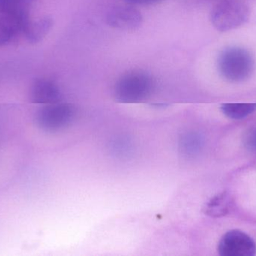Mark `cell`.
Here are the masks:
<instances>
[{"label":"cell","mask_w":256,"mask_h":256,"mask_svg":"<svg viewBox=\"0 0 256 256\" xmlns=\"http://www.w3.org/2000/svg\"><path fill=\"white\" fill-rule=\"evenodd\" d=\"M30 20V13L0 15V46L8 45L16 36L22 35Z\"/></svg>","instance_id":"52a82bcc"},{"label":"cell","mask_w":256,"mask_h":256,"mask_svg":"<svg viewBox=\"0 0 256 256\" xmlns=\"http://www.w3.org/2000/svg\"><path fill=\"white\" fill-rule=\"evenodd\" d=\"M221 111L228 118L242 120L256 111V103H226L221 105Z\"/></svg>","instance_id":"8fae6325"},{"label":"cell","mask_w":256,"mask_h":256,"mask_svg":"<svg viewBox=\"0 0 256 256\" xmlns=\"http://www.w3.org/2000/svg\"><path fill=\"white\" fill-rule=\"evenodd\" d=\"M245 147L252 153H256V127L248 130L244 138Z\"/></svg>","instance_id":"5bb4252c"},{"label":"cell","mask_w":256,"mask_h":256,"mask_svg":"<svg viewBox=\"0 0 256 256\" xmlns=\"http://www.w3.org/2000/svg\"><path fill=\"white\" fill-rule=\"evenodd\" d=\"M218 252L222 256H254L256 254V242L244 231L232 230L220 240Z\"/></svg>","instance_id":"5b68a950"},{"label":"cell","mask_w":256,"mask_h":256,"mask_svg":"<svg viewBox=\"0 0 256 256\" xmlns=\"http://www.w3.org/2000/svg\"><path fill=\"white\" fill-rule=\"evenodd\" d=\"M74 116V108L72 105L57 102L40 108L36 114V123L45 132H57L67 127Z\"/></svg>","instance_id":"277c9868"},{"label":"cell","mask_w":256,"mask_h":256,"mask_svg":"<svg viewBox=\"0 0 256 256\" xmlns=\"http://www.w3.org/2000/svg\"><path fill=\"white\" fill-rule=\"evenodd\" d=\"M255 66V59L252 54L240 47L226 48L218 59V72L230 82L246 81L254 73Z\"/></svg>","instance_id":"6da1fadb"},{"label":"cell","mask_w":256,"mask_h":256,"mask_svg":"<svg viewBox=\"0 0 256 256\" xmlns=\"http://www.w3.org/2000/svg\"><path fill=\"white\" fill-rule=\"evenodd\" d=\"M112 148H114L116 153L124 154V153L129 152V141L128 140L124 139V138L117 139L116 141H114Z\"/></svg>","instance_id":"9a60e30c"},{"label":"cell","mask_w":256,"mask_h":256,"mask_svg":"<svg viewBox=\"0 0 256 256\" xmlns=\"http://www.w3.org/2000/svg\"><path fill=\"white\" fill-rule=\"evenodd\" d=\"M54 21L50 17H42L36 20L31 18L22 35L30 43H38L48 36Z\"/></svg>","instance_id":"9c48e42d"},{"label":"cell","mask_w":256,"mask_h":256,"mask_svg":"<svg viewBox=\"0 0 256 256\" xmlns=\"http://www.w3.org/2000/svg\"><path fill=\"white\" fill-rule=\"evenodd\" d=\"M154 88L152 75L143 71H132L121 77L116 84L114 93L117 100L135 103L147 99Z\"/></svg>","instance_id":"7a4b0ae2"},{"label":"cell","mask_w":256,"mask_h":256,"mask_svg":"<svg viewBox=\"0 0 256 256\" xmlns=\"http://www.w3.org/2000/svg\"><path fill=\"white\" fill-rule=\"evenodd\" d=\"M106 24L114 29L120 30H135L142 24L141 12L135 8L120 6L112 8L106 16Z\"/></svg>","instance_id":"8992f818"},{"label":"cell","mask_w":256,"mask_h":256,"mask_svg":"<svg viewBox=\"0 0 256 256\" xmlns=\"http://www.w3.org/2000/svg\"><path fill=\"white\" fill-rule=\"evenodd\" d=\"M233 199L228 192H222L208 202L206 206V213L213 217H220L230 213L232 207Z\"/></svg>","instance_id":"30bf717a"},{"label":"cell","mask_w":256,"mask_h":256,"mask_svg":"<svg viewBox=\"0 0 256 256\" xmlns=\"http://www.w3.org/2000/svg\"><path fill=\"white\" fill-rule=\"evenodd\" d=\"M60 89L54 81L48 79L34 81L30 90V99L34 103L48 105L57 103L61 100Z\"/></svg>","instance_id":"ba28073f"},{"label":"cell","mask_w":256,"mask_h":256,"mask_svg":"<svg viewBox=\"0 0 256 256\" xmlns=\"http://www.w3.org/2000/svg\"><path fill=\"white\" fill-rule=\"evenodd\" d=\"M128 3L132 5H140V6H150L158 4L162 0H126Z\"/></svg>","instance_id":"2e32d148"},{"label":"cell","mask_w":256,"mask_h":256,"mask_svg":"<svg viewBox=\"0 0 256 256\" xmlns=\"http://www.w3.org/2000/svg\"><path fill=\"white\" fill-rule=\"evenodd\" d=\"M202 145L200 135L188 133L184 135L180 141V149L186 155H192L198 151Z\"/></svg>","instance_id":"4fadbf2b"},{"label":"cell","mask_w":256,"mask_h":256,"mask_svg":"<svg viewBox=\"0 0 256 256\" xmlns=\"http://www.w3.org/2000/svg\"><path fill=\"white\" fill-rule=\"evenodd\" d=\"M249 17L250 10L244 3L236 0H224L212 9L210 21L216 30L226 32L243 25Z\"/></svg>","instance_id":"3957f363"},{"label":"cell","mask_w":256,"mask_h":256,"mask_svg":"<svg viewBox=\"0 0 256 256\" xmlns=\"http://www.w3.org/2000/svg\"><path fill=\"white\" fill-rule=\"evenodd\" d=\"M36 0H0L2 14L30 13Z\"/></svg>","instance_id":"7c38bea8"}]
</instances>
